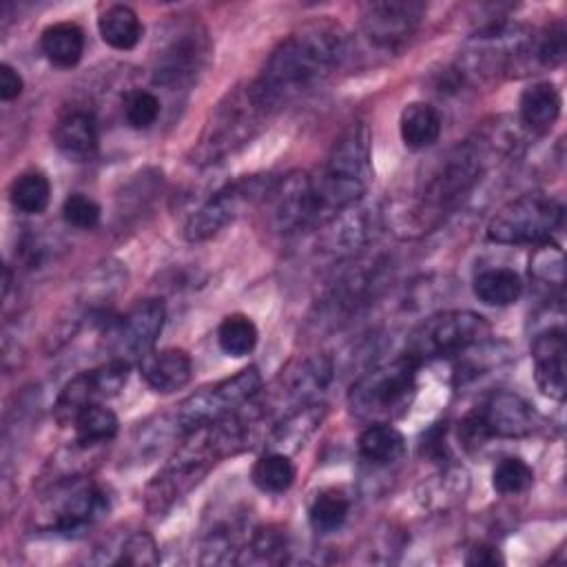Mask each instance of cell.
<instances>
[{
  "mask_svg": "<svg viewBox=\"0 0 567 567\" xmlns=\"http://www.w3.org/2000/svg\"><path fill=\"white\" fill-rule=\"evenodd\" d=\"M346 53L348 35L339 22L330 18L303 22L270 51L250 89L272 113L323 82Z\"/></svg>",
  "mask_w": 567,
  "mask_h": 567,
  "instance_id": "cell-1",
  "label": "cell"
},
{
  "mask_svg": "<svg viewBox=\"0 0 567 567\" xmlns=\"http://www.w3.org/2000/svg\"><path fill=\"white\" fill-rule=\"evenodd\" d=\"M485 162L472 142L450 148L416 179L408 199L392 208L394 226L405 235H423L436 228L478 184Z\"/></svg>",
  "mask_w": 567,
  "mask_h": 567,
  "instance_id": "cell-2",
  "label": "cell"
},
{
  "mask_svg": "<svg viewBox=\"0 0 567 567\" xmlns=\"http://www.w3.org/2000/svg\"><path fill=\"white\" fill-rule=\"evenodd\" d=\"M310 177L330 219L359 204L372 179V135L368 124L352 122L330 148L326 164Z\"/></svg>",
  "mask_w": 567,
  "mask_h": 567,
  "instance_id": "cell-3",
  "label": "cell"
},
{
  "mask_svg": "<svg viewBox=\"0 0 567 567\" xmlns=\"http://www.w3.org/2000/svg\"><path fill=\"white\" fill-rule=\"evenodd\" d=\"M261 374L255 365H248L233 377L219 379L210 385L182 399L168 414L157 419L162 436H186L197 427L221 421L241 410L259 390Z\"/></svg>",
  "mask_w": 567,
  "mask_h": 567,
  "instance_id": "cell-4",
  "label": "cell"
},
{
  "mask_svg": "<svg viewBox=\"0 0 567 567\" xmlns=\"http://www.w3.org/2000/svg\"><path fill=\"white\" fill-rule=\"evenodd\" d=\"M416 363L405 352L363 372L348 390L350 412L370 423H392L403 416L416 396Z\"/></svg>",
  "mask_w": 567,
  "mask_h": 567,
  "instance_id": "cell-5",
  "label": "cell"
},
{
  "mask_svg": "<svg viewBox=\"0 0 567 567\" xmlns=\"http://www.w3.org/2000/svg\"><path fill=\"white\" fill-rule=\"evenodd\" d=\"M270 111L255 97L250 84L228 91L210 111L199 144L195 146L197 164H213L244 146L261 126Z\"/></svg>",
  "mask_w": 567,
  "mask_h": 567,
  "instance_id": "cell-6",
  "label": "cell"
},
{
  "mask_svg": "<svg viewBox=\"0 0 567 567\" xmlns=\"http://www.w3.org/2000/svg\"><path fill=\"white\" fill-rule=\"evenodd\" d=\"M210 55L206 27L193 16H171L157 31L153 51V82L166 89L190 84Z\"/></svg>",
  "mask_w": 567,
  "mask_h": 567,
  "instance_id": "cell-7",
  "label": "cell"
},
{
  "mask_svg": "<svg viewBox=\"0 0 567 567\" xmlns=\"http://www.w3.org/2000/svg\"><path fill=\"white\" fill-rule=\"evenodd\" d=\"M109 494L91 478L71 474L51 485L38 509V527L60 536H78L109 512Z\"/></svg>",
  "mask_w": 567,
  "mask_h": 567,
  "instance_id": "cell-8",
  "label": "cell"
},
{
  "mask_svg": "<svg viewBox=\"0 0 567 567\" xmlns=\"http://www.w3.org/2000/svg\"><path fill=\"white\" fill-rule=\"evenodd\" d=\"M489 337V323L472 310H441L423 319L405 341V354L416 363L458 357L478 348Z\"/></svg>",
  "mask_w": 567,
  "mask_h": 567,
  "instance_id": "cell-9",
  "label": "cell"
},
{
  "mask_svg": "<svg viewBox=\"0 0 567 567\" xmlns=\"http://www.w3.org/2000/svg\"><path fill=\"white\" fill-rule=\"evenodd\" d=\"M565 206L560 199L527 193L505 206H501L487 224V239L501 246H523L543 244L563 224Z\"/></svg>",
  "mask_w": 567,
  "mask_h": 567,
  "instance_id": "cell-10",
  "label": "cell"
},
{
  "mask_svg": "<svg viewBox=\"0 0 567 567\" xmlns=\"http://www.w3.org/2000/svg\"><path fill=\"white\" fill-rule=\"evenodd\" d=\"M538 414L518 394L498 390L458 421V439L467 450L492 439H520L536 430Z\"/></svg>",
  "mask_w": 567,
  "mask_h": 567,
  "instance_id": "cell-11",
  "label": "cell"
},
{
  "mask_svg": "<svg viewBox=\"0 0 567 567\" xmlns=\"http://www.w3.org/2000/svg\"><path fill=\"white\" fill-rule=\"evenodd\" d=\"M272 184L275 179H270L268 175H246L241 179L228 182L190 213V217L184 224V239L197 244L215 237L228 224H233L246 206H250L257 199H266Z\"/></svg>",
  "mask_w": 567,
  "mask_h": 567,
  "instance_id": "cell-12",
  "label": "cell"
},
{
  "mask_svg": "<svg viewBox=\"0 0 567 567\" xmlns=\"http://www.w3.org/2000/svg\"><path fill=\"white\" fill-rule=\"evenodd\" d=\"M166 308L159 299H142L124 315L109 319L104 326V343L111 359L128 365L146 359L162 334Z\"/></svg>",
  "mask_w": 567,
  "mask_h": 567,
  "instance_id": "cell-13",
  "label": "cell"
},
{
  "mask_svg": "<svg viewBox=\"0 0 567 567\" xmlns=\"http://www.w3.org/2000/svg\"><path fill=\"white\" fill-rule=\"evenodd\" d=\"M425 16V4L416 0H381L365 7L361 16L363 40L385 53H399L410 44Z\"/></svg>",
  "mask_w": 567,
  "mask_h": 567,
  "instance_id": "cell-14",
  "label": "cell"
},
{
  "mask_svg": "<svg viewBox=\"0 0 567 567\" xmlns=\"http://www.w3.org/2000/svg\"><path fill=\"white\" fill-rule=\"evenodd\" d=\"M128 370L131 365L117 359H109L106 363L75 374L58 394L55 405H53V416L55 421L66 427L73 425L78 414L93 405L100 403L102 399L115 396L128 381Z\"/></svg>",
  "mask_w": 567,
  "mask_h": 567,
  "instance_id": "cell-15",
  "label": "cell"
},
{
  "mask_svg": "<svg viewBox=\"0 0 567 567\" xmlns=\"http://www.w3.org/2000/svg\"><path fill=\"white\" fill-rule=\"evenodd\" d=\"M534 379L538 390L563 401L567 392V339L563 328H547L532 341Z\"/></svg>",
  "mask_w": 567,
  "mask_h": 567,
  "instance_id": "cell-16",
  "label": "cell"
},
{
  "mask_svg": "<svg viewBox=\"0 0 567 567\" xmlns=\"http://www.w3.org/2000/svg\"><path fill=\"white\" fill-rule=\"evenodd\" d=\"M323 416L326 405L319 401H310L290 410L272 425L270 434L266 436V447L270 452H281L290 456L312 436V432L321 425Z\"/></svg>",
  "mask_w": 567,
  "mask_h": 567,
  "instance_id": "cell-17",
  "label": "cell"
},
{
  "mask_svg": "<svg viewBox=\"0 0 567 567\" xmlns=\"http://www.w3.org/2000/svg\"><path fill=\"white\" fill-rule=\"evenodd\" d=\"M140 374L155 392L171 394L188 385L193 377V361L182 348H164L153 350L140 363Z\"/></svg>",
  "mask_w": 567,
  "mask_h": 567,
  "instance_id": "cell-18",
  "label": "cell"
},
{
  "mask_svg": "<svg viewBox=\"0 0 567 567\" xmlns=\"http://www.w3.org/2000/svg\"><path fill=\"white\" fill-rule=\"evenodd\" d=\"M97 140V120L86 109H69L53 124V144L71 159L91 157Z\"/></svg>",
  "mask_w": 567,
  "mask_h": 567,
  "instance_id": "cell-19",
  "label": "cell"
},
{
  "mask_svg": "<svg viewBox=\"0 0 567 567\" xmlns=\"http://www.w3.org/2000/svg\"><path fill=\"white\" fill-rule=\"evenodd\" d=\"M560 91L554 82H534L520 93L518 115L527 131L532 133H547L560 117Z\"/></svg>",
  "mask_w": 567,
  "mask_h": 567,
  "instance_id": "cell-20",
  "label": "cell"
},
{
  "mask_svg": "<svg viewBox=\"0 0 567 567\" xmlns=\"http://www.w3.org/2000/svg\"><path fill=\"white\" fill-rule=\"evenodd\" d=\"M91 563L97 565H131V567H144V565H157L159 563V549L155 538L144 532H131L122 536L120 540H109L106 547H100L97 554L91 558Z\"/></svg>",
  "mask_w": 567,
  "mask_h": 567,
  "instance_id": "cell-21",
  "label": "cell"
},
{
  "mask_svg": "<svg viewBox=\"0 0 567 567\" xmlns=\"http://www.w3.org/2000/svg\"><path fill=\"white\" fill-rule=\"evenodd\" d=\"M44 58L60 69H71L82 60L84 31L75 22H53L40 35Z\"/></svg>",
  "mask_w": 567,
  "mask_h": 567,
  "instance_id": "cell-22",
  "label": "cell"
},
{
  "mask_svg": "<svg viewBox=\"0 0 567 567\" xmlns=\"http://www.w3.org/2000/svg\"><path fill=\"white\" fill-rule=\"evenodd\" d=\"M100 38L117 51H131L144 35V24L133 7L111 4L97 18Z\"/></svg>",
  "mask_w": 567,
  "mask_h": 567,
  "instance_id": "cell-23",
  "label": "cell"
},
{
  "mask_svg": "<svg viewBox=\"0 0 567 567\" xmlns=\"http://www.w3.org/2000/svg\"><path fill=\"white\" fill-rule=\"evenodd\" d=\"M443 122L439 111L427 102H410L399 117V133L408 148L421 151L432 146L441 135Z\"/></svg>",
  "mask_w": 567,
  "mask_h": 567,
  "instance_id": "cell-24",
  "label": "cell"
},
{
  "mask_svg": "<svg viewBox=\"0 0 567 567\" xmlns=\"http://www.w3.org/2000/svg\"><path fill=\"white\" fill-rule=\"evenodd\" d=\"M359 454L365 463L385 467L405 454V439L392 423H370L359 434Z\"/></svg>",
  "mask_w": 567,
  "mask_h": 567,
  "instance_id": "cell-25",
  "label": "cell"
},
{
  "mask_svg": "<svg viewBox=\"0 0 567 567\" xmlns=\"http://www.w3.org/2000/svg\"><path fill=\"white\" fill-rule=\"evenodd\" d=\"M472 290L487 306H512L523 295V279L512 268H489L474 277Z\"/></svg>",
  "mask_w": 567,
  "mask_h": 567,
  "instance_id": "cell-26",
  "label": "cell"
},
{
  "mask_svg": "<svg viewBox=\"0 0 567 567\" xmlns=\"http://www.w3.org/2000/svg\"><path fill=\"white\" fill-rule=\"evenodd\" d=\"M73 430H75V443L80 447L93 450L115 439L120 430V421L111 408L102 403H93L78 414Z\"/></svg>",
  "mask_w": 567,
  "mask_h": 567,
  "instance_id": "cell-27",
  "label": "cell"
},
{
  "mask_svg": "<svg viewBox=\"0 0 567 567\" xmlns=\"http://www.w3.org/2000/svg\"><path fill=\"white\" fill-rule=\"evenodd\" d=\"M295 474L297 472H295V465L288 454L268 450L266 454H261L255 461V465L250 470V481L259 492L284 494L295 483Z\"/></svg>",
  "mask_w": 567,
  "mask_h": 567,
  "instance_id": "cell-28",
  "label": "cell"
},
{
  "mask_svg": "<svg viewBox=\"0 0 567 567\" xmlns=\"http://www.w3.org/2000/svg\"><path fill=\"white\" fill-rule=\"evenodd\" d=\"M9 199L16 210L40 215L51 202V182L42 171L20 173L9 186Z\"/></svg>",
  "mask_w": 567,
  "mask_h": 567,
  "instance_id": "cell-29",
  "label": "cell"
},
{
  "mask_svg": "<svg viewBox=\"0 0 567 567\" xmlns=\"http://www.w3.org/2000/svg\"><path fill=\"white\" fill-rule=\"evenodd\" d=\"M350 514V498L339 487H326L321 489L308 509L310 527L319 534L337 532Z\"/></svg>",
  "mask_w": 567,
  "mask_h": 567,
  "instance_id": "cell-30",
  "label": "cell"
},
{
  "mask_svg": "<svg viewBox=\"0 0 567 567\" xmlns=\"http://www.w3.org/2000/svg\"><path fill=\"white\" fill-rule=\"evenodd\" d=\"M288 554V538L286 532L279 527H259L252 529L246 545L241 547L237 563H264V565H279L286 563Z\"/></svg>",
  "mask_w": 567,
  "mask_h": 567,
  "instance_id": "cell-31",
  "label": "cell"
},
{
  "mask_svg": "<svg viewBox=\"0 0 567 567\" xmlns=\"http://www.w3.org/2000/svg\"><path fill=\"white\" fill-rule=\"evenodd\" d=\"M259 339L257 326L248 315L235 312L221 319L219 328H217V343L219 348L228 354V357H246L255 350Z\"/></svg>",
  "mask_w": 567,
  "mask_h": 567,
  "instance_id": "cell-32",
  "label": "cell"
},
{
  "mask_svg": "<svg viewBox=\"0 0 567 567\" xmlns=\"http://www.w3.org/2000/svg\"><path fill=\"white\" fill-rule=\"evenodd\" d=\"M567 55V27L563 20H554L534 33V60L538 66L556 69Z\"/></svg>",
  "mask_w": 567,
  "mask_h": 567,
  "instance_id": "cell-33",
  "label": "cell"
},
{
  "mask_svg": "<svg viewBox=\"0 0 567 567\" xmlns=\"http://www.w3.org/2000/svg\"><path fill=\"white\" fill-rule=\"evenodd\" d=\"M534 485V470L520 456H505L492 472V487L503 494H523Z\"/></svg>",
  "mask_w": 567,
  "mask_h": 567,
  "instance_id": "cell-34",
  "label": "cell"
},
{
  "mask_svg": "<svg viewBox=\"0 0 567 567\" xmlns=\"http://www.w3.org/2000/svg\"><path fill=\"white\" fill-rule=\"evenodd\" d=\"M122 113L131 128L144 131L157 122L162 113V102L153 91L131 89L122 100Z\"/></svg>",
  "mask_w": 567,
  "mask_h": 567,
  "instance_id": "cell-35",
  "label": "cell"
},
{
  "mask_svg": "<svg viewBox=\"0 0 567 567\" xmlns=\"http://www.w3.org/2000/svg\"><path fill=\"white\" fill-rule=\"evenodd\" d=\"M529 275L547 286H563L565 281V257L558 244L543 241L538 244L534 257L529 259Z\"/></svg>",
  "mask_w": 567,
  "mask_h": 567,
  "instance_id": "cell-36",
  "label": "cell"
},
{
  "mask_svg": "<svg viewBox=\"0 0 567 567\" xmlns=\"http://www.w3.org/2000/svg\"><path fill=\"white\" fill-rule=\"evenodd\" d=\"M62 219L73 228L93 230L102 219V208L86 193H69L62 202Z\"/></svg>",
  "mask_w": 567,
  "mask_h": 567,
  "instance_id": "cell-37",
  "label": "cell"
},
{
  "mask_svg": "<svg viewBox=\"0 0 567 567\" xmlns=\"http://www.w3.org/2000/svg\"><path fill=\"white\" fill-rule=\"evenodd\" d=\"M22 89H24V80L18 73V69H13L9 62H2L0 64V100L11 102L20 97Z\"/></svg>",
  "mask_w": 567,
  "mask_h": 567,
  "instance_id": "cell-38",
  "label": "cell"
},
{
  "mask_svg": "<svg viewBox=\"0 0 567 567\" xmlns=\"http://www.w3.org/2000/svg\"><path fill=\"white\" fill-rule=\"evenodd\" d=\"M503 563L505 560H503L501 551L492 545H474L465 556V565H470V567H496Z\"/></svg>",
  "mask_w": 567,
  "mask_h": 567,
  "instance_id": "cell-39",
  "label": "cell"
},
{
  "mask_svg": "<svg viewBox=\"0 0 567 567\" xmlns=\"http://www.w3.org/2000/svg\"><path fill=\"white\" fill-rule=\"evenodd\" d=\"M423 454H427L434 461H441V456L445 454V427L441 430L439 425H434L423 441Z\"/></svg>",
  "mask_w": 567,
  "mask_h": 567,
  "instance_id": "cell-40",
  "label": "cell"
}]
</instances>
